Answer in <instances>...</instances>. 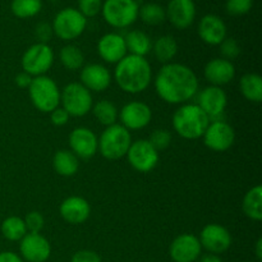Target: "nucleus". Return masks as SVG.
I'll use <instances>...</instances> for the list:
<instances>
[{
	"label": "nucleus",
	"mask_w": 262,
	"mask_h": 262,
	"mask_svg": "<svg viewBox=\"0 0 262 262\" xmlns=\"http://www.w3.org/2000/svg\"><path fill=\"white\" fill-rule=\"evenodd\" d=\"M154 55L156 60L163 64L171 63L174 56L178 53V43L173 36H160L152 45Z\"/></svg>",
	"instance_id": "27"
},
{
	"label": "nucleus",
	"mask_w": 262,
	"mask_h": 262,
	"mask_svg": "<svg viewBox=\"0 0 262 262\" xmlns=\"http://www.w3.org/2000/svg\"><path fill=\"white\" fill-rule=\"evenodd\" d=\"M23 220H25L26 228H27V233H40L45 224L42 214L38 211L28 212Z\"/></svg>",
	"instance_id": "38"
},
{
	"label": "nucleus",
	"mask_w": 262,
	"mask_h": 262,
	"mask_svg": "<svg viewBox=\"0 0 262 262\" xmlns=\"http://www.w3.org/2000/svg\"><path fill=\"white\" fill-rule=\"evenodd\" d=\"M155 90L159 97L168 104H186L199 91V79L189 67L168 63L156 74Z\"/></svg>",
	"instance_id": "1"
},
{
	"label": "nucleus",
	"mask_w": 262,
	"mask_h": 262,
	"mask_svg": "<svg viewBox=\"0 0 262 262\" xmlns=\"http://www.w3.org/2000/svg\"><path fill=\"white\" fill-rule=\"evenodd\" d=\"M220 54L223 55V59L232 61L233 59L237 58L241 54V46L235 38H225L222 43H220Z\"/></svg>",
	"instance_id": "35"
},
{
	"label": "nucleus",
	"mask_w": 262,
	"mask_h": 262,
	"mask_svg": "<svg viewBox=\"0 0 262 262\" xmlns=\"http://www.w3.org/2000/svg\"><path fill=\"white\" fill-rule=\"evenodd\" d=\"M169 22L178 30H186L196 18V5L193 0H170L165 9Z\"/></svg>",
	"instance_id": "18"
},
{
	"label": "nucleus",
	"mask_w": 262,
	"mask_h": 262,
	"mask_svg": "<svg viewBox=\"0 0 262 262\" xmlns=\"http://www.w3.org/2000/svg\"><path fill=\"white\" fill-rule=\"evenodd\" d=\"M28 94L33 106L42 113H51L60 104V90L48 76L33 77Z\"/></svg>",
	"instance_id": "5"
},
{
	"label": "nucleus",
	"mask_w": 262,
	"mask_h": 262,
	"mask_svg": "<svg viewBox=\"0 0 262 262\" xmlns=\"http://www.w3.org/2000/svg\"><path fill=\"white\" fill-rule=\"evenodd\" d=\"M102 0H78V10L86 18H92L101 12Z\"/></svg>",
	"instance_id": "37"
},
{
	"label": "nucleus",
	"mask_w": 262,
	"mask_h": 262,
	"mask_svg": "<svg viewBox=\"0 0 262 262\" xmlns=\"http://www.w3.org/2000/svg\"><path fill=\"white\" fill-rule=\"evenodd\" d=\"M205 78L211 86L222 87L233 81L235 76V67L232 61L223 58H215L207 61L204 69Z\"/></svg>",
	"instance_id": "23"
},
{
	"label": "nucleus",
	"mask_w": 262,
	"mask_h": 262,
	"mask_svg": "<svg viewBox=\"0 0 262 262\" xmlns=\"http://www.w3.org/2000/svg\"><path fill=\"white\" fill-rule=\"evenodd\" d=\"M112 83V74L102 64H87L81 71V84L90 92H102Z\"/></svg>",
	"instance_id": "21"
},
{
	"label": "nucleus",
	"mask_w": 262,
	"mask_h": 262,
	"mask_svg": "<svg viewBox=\"0 0 262 262\" xmlns=\"http://www.w3.org/2000/svg\"><path fill=\"white\" fill-rule=\"evenodd\" d=\"M148 142L159 152V151L165 150V148L169 147L171 142V135L166 129H156L151 133Z\"/></svg>",
	"instance_id": "34"
},
{
	"label": "nucleus",
	"mask_w": 262,
	"mask_h": 262,
	"mask_svg": "<svg viewBox=\"0 0 262 262\" xmlns=\"http://www.w3.org/2000/svg\"><path fill=\"white\" fill-rule=\"evenodd\" d=\"M128 163L140 173L154 170L159 163V152L152 147L148 140H137L130 143L127 155Z\"/></svg>",
	"instance_id": "10"
},
{
	"label": "nucleus",
	"mask_w": 262,
	"mask_h": 262,
	"mask_svg": "<svg viewBox=\"0 0 262 262\" xmlns=\"http://www.w3.org/2000/svg\"><path fill=\"white\" fill-rule=\"evenodd\" d=\"M35 35L36 37L38 38V42L48 43L54 35L53 27H51L50 23L40 22L37 26H36Z\"/></svg>",
	"instance_id": "39"
},
{
	"label": "nucleus",
	"mask_w": 262,
	"mask_h": 262,
	"mask_svg": "<svg viewBox=\"0 0 262 262\" xmlns=\"http://www.w3.org/2000/svg\"><path fill=\"white\" fill-rule=\"evenodd\" d=\"M32 76H30L28 73H26V72H20V73H18L17 76H15V84H17L19 89H28L31 84V82H32Z\"/></svg>",
	"instance_id": "42"
},
{
	"label": "nucleus",
	"mask_w": 262,
	"mask_h": 262,
	"mask_svg": "<svg viewBox=\"0 0 262 262\" xmlns=\"http://www.w3.org/2000/svg\"><path fill=\"white\" fill-rule=\"evenodd\" d=\"M54 51L48 43H33L23 53L22 69L32 77L45 76L46 72L53 67Z\"/></svg>",
	"instance_id": "9"
},
{
	"label": "nucleus",
	"mask_w": 262,
	"mask_h": 262,
	"mask_svg": "<svg viewBox=\"0 0 262 262\" xmlns=\"http://www.w3.org/2000/svg\"><path fill=\"white\" fill-rule=\"evenodd\" d=\"M59 59L63 67L68 71H78L83 67L84 55L81 49L76 45H67L61 48Z\"/></svg>",
	"instance_id": "29"
},
{
	"label": "nucleus",
	"mask_w": 262,
	"mask_h": 262,
	"mask_svg": "<svg viewBox=\"0 0 262 262\" xmlns=\"http://www.w3.org/2000/svg\"><path fill=\"white\" fill-rule=\"evenodd\" d=\"M200 243L209 253L219 255L232 246V235L227 228L219 224H207L200 234Z\"/></svg>",
	"instance_id": "12"
},
{
	"label": "nucleus",
	"mask_w": 262,
	"mask_h": 262,
	"mask_svg": "<svg viewBox=\"0 0 262 262\" xmlns=\"http://www.w3.org/2000/svg\"><path fill=\"white\" fill-rule=\"evenodd\" d=\"M114 78L122 91L127 94H141L151 83L152 71L145 56L125 55L117 63Z\"/></svg>",
	"instance_id": "2"
},
{
	"label": "nucleus",
	"mask_w": 262,
	"mask_h": 262,
	"mask_svg": "<svg viewBox=\"0 0 262 262\" xmlns=\"http://www.w3.org/2000/svg\"><path fill=\"white\" fill-rule=\"evenodd\" d=\"M19 251L22 260L27 262H45L51 255V246L40 233H27L20 239Z\"/></svg>",
	"instance_id": "14"
},
{
	"label": "nucleus",
	"mask_w": 262,
	"mask_h": 262,
	"mask_svg": "<svg viewBox=\"0 0 262 262\" xmlns=\"http://www.w3.org/2000/svg\"><path fill=\"white\" fill-rule=\"evenodd\" d=\"M50 2H59V0H50Z\"/></svg>",
	"instance_id": "46"
},
{
	"label": "nucleus",
	"mask_w": 262,
	"mask_h": 262,
	"mask_svg": "<svg viewBox=\"0 0 262 262\" xmlns=\"http://www.w3.org/2000/svg\"><path fill=\"white\" fill-rule=\"evenodd\" d=\"M132 143V136L122 124L106 127L99 140V151L107 160H118L127 155Z\"/></svg>",
	"instance_id": "4"
},
{
	"label": "nucleus",
	"mask_w": 262,
	"mask_h": 262,
	"mask_svg": "<svg viewBox=\"0 0 262 262\" xmlns=\"http://www.w3.org/2000/svg\"><path fill=\"white\" fill-rule=\"evenodd\" d=\"M201 251L199 237L184 233L174 238L169 247V255L174 262H194L201 256Z\"/></svg>",
	"instance_id": "13"
},
{
	"label": "nucleus",
	"mask_w": 262,
	"mask_h": 262,
	"mask_svg": "<svg viewBox=\"0 0 262 262\" xmlns=\"http://www.w3.org/2000/svg\"><path fill=\"white\" fill-rule=\"evenodd\" d=\"M210 118L197 104H183L173 114V128L186 140H197L204 136Z\"/></svg>",
	"instance_id": "3"
},
{
	"label": "nucleus",
	"mask_w": 262,
	"mask_h": 262,
	"mask_svg": "<svg viewBox=\"0 0 262 262\" xmlns=\"http://www.w3.org/2000/svg\"><path fill=\"white\" fill-rule=\"evenodd\" d=\"M0 262H23V260L17 253L5 251V252H0Z\"/></svg>",
	"instance_id": "43"
},
{
	"label": "nucleus",
	"mask_w": 262,
	"mask_h": 262,
	"mask_svg": "<svg viewBox=\"0 0 262 262\" xmlns=\"http://www.w3.org/2000/svg\"><path fill=\"white\" fill-rule=\"evenodd\" d=\"M253 0H227L225 8L227 12L232 15L247 14L252 9Z\"/></svg>",
	"instance_id": "36"
},
{
	"label": "nucleus",
	"mask_w": 262,
	"mask_h": 262,
	"mask_svg": "<svg viewBox=\"0 0 262 262\" xmlns=\"http://www.w3.org/2000/svg\"><path fill=\"white\" fill-rule=\"evenodd\" d=\"M71 262H101V257L95 251L81 250L72 256Z\"/></svg>",
	"instance_id": "40"
},
{
	"label": "nucleus",
	"mask_w": 262,
	"mask_h": 262,
	"mask_svg": "<svg viewBox=\"0 0 262 262\" xmlns=\"http://www.w3.org/2000/svg\"><path fill=\"white\" fill-rule=\"evenodd\" d=\"M54 170L61 177H72L78 171V158L69 150H59L53 158Z\"/></svg>",
	"instance_id": "25"
},
{
	"label": "nucleus",
	"mask_w": 262,
	"mask_h": 262,
	"mask_svg": "<svg viewBox=\"0 0 262 262\" xmlns=\"http://www.w3.org/2000/svg\"><path fill=\"white\" fill-rule=\"evenodd\" d=\"M199 36L207 45H220L227 38V26L215 14H206L199 23Z\"/></svg>",
	"instance_id": "22"
},
{
	"label": "nucleus",
	"mask_w": 262,
	"mask_h": 262,
	"mask_svg": "<svg viewBox=\"0 0 262 262\" xmlns=\"http://www.w3.org/2000/svg\"><path fill=\"white\" fill-rule=\"evenodd\" d=\"M125 46H127V51H129L130 55L137 56H145L152 49V42L151 38L148 37L147 33L140 30H133L128 32L124 37Z\"/></svg>",
	"instance_id": "24"
},
{
	"label": "nucleus",
	"mask_w": 262,
	"mask_h": 262,
	"mask_svg": "<svg viewBox=\"0 0 262 262\" xmlns=\"http://www.w3.org/2000/svg\"><path fill=\"white\" fill-rule=\"evenodd\" d=\"M200 262H223V261L217 255H214V253H207V255H204L201 258H200Z\"/></svg>",
	"instance_id": "44"
},
{
	"label": "nucleus",
	"mask_w": 262,
	"mask_h": 262,
	"mask_svg": "<svg viewBox=\"0 0 262 262\" xmlns=\"http://www.w3.org/2000/svg\"><path fill=\"white\" fill-rule=\"evenodd\" d=\"M92 113H94L95 118L99 120L101 124L109 125L115 124L118 119V109L115 107V105L112 101H107V100H101V101L96 102L95 105H92Z\"/></svg>",
	"instance_id": "31"
},
{
	"label": "nucleus",
	"mask_w": 262,
	"mask_h": 262,
	"mask_svg": "<svg viewBox=\"0 0 262 262\" xmlns=\"http://www.w3.org/2000/svg\"><path fill=\"white\" fill-rule=\"evenodd\" d=\"M138 17L145 22L146 25L156 26L160 25L165 20V9L156 3H146L138 10Z\"/></svg>",
	"instance_id": "33"
},
{
	"label": "nucleus",
	"mask_w": 262,
	"mask_h": 262,
	"mask_svg": "<svg viewBox=\"0 0 262 262\" xmlns=\"http://www.w3.org/2000/svg\"><path fill=\"white\" fill-rule=\"evenodd\" d=\"M243 212L247 217L255 222L262 220V187H252L243 197L242 202Z\"/></svg>",
	"instance_id": "26"
},
{
	"label": "nucleus",
	"mask_w": 262,
	"mask_h": 262,
	"mask_svg": "<svg viewBox=\"0 0 262 262\" xmlns=\"http://www.w3.org/2000/svg\"><path fill=\"white\" fill-rule=\"evenodd\" d=\"M71 151L81 159H91L99 150V140L91 129L86 127L74 128L69 135Z\"/></svg>",
	"instance_id": "17"
},
{
	"label": "nucleus",
	"mask_w": 262,
	"mask_h": 262,
	"mask_svg": "<svg viewBox=\"0 0 262 262\" xmlns=\"http://www.w3.org/2000/svg\"><path fill=\"white\" fill-rule=\"evenodd\" d=\"M10 9L17 18L35 17L42 9V0H12Z\"/></svg>",
	"instance_id": "32"
},
{
	"label": "nucleus",
	"mask_w": 262,
	"mask_h": 262,
	"mask_svg": "<svg viewBox=\"0 0 262 262\" xmlns=\"http://www.w3.org/2000/svg\"><path fill=\"white\" fill-rule=\"evenodd\" d=\"M197 105L210 118V120H217L225 112V107L228 105L227 94L223 91L222 87H205L199 94Z\"/></svg>",
	"instance_id": "15"
},
{
	"label": "nucleus",
	"mask_w": 262,
	"mask_h": 262,
	"mask_svg": "<svg viewBox=\"0 0 262 262\" xmlns=\"http://www.w3.org/2000/svg\"><path fill=\"white\" fill-rule=\"evenodd\" d=\"M239 90L243 96L258 104L262 101V78L256 73H247L241 78Z\"/></svg>",
	"instance_id": "28"
},
{
	"label": "nucleus",
	"mask_w": 262,
	"mask_h": 262,
	"mask_svg": "<svg viewBox=\"0 0 262 262\" xmlns=\"http://www.w3.org/2000/svg\"><path fill=\"white\" fill-rule=\"evenodd\" d=\"M2 234L5 239L17 242L27 234L25 220L19 216H9L2 223Z\"/></svg>",
	"instance_id": "30"
},
{
	"label": "nucleus",
	"mask_w": 262,
	"mask_h": 262,
	"mask_svg": "<svg viewBox=\"0 0 262 262\" xmlns=\"http://www.w3.org/2000/svg\"><path fill=\"white\" fill-rule=\"evenodd\" d=\"M50 119L51 123L56 127H63L68 123L69 120V114L63 109V107L58 106L56 109H54L53 112L50 113Z\"/></svg>",
	"instance_id": "41"
},
{
	"label": "nucleus",
	"mask_w": 262,
	"mask_h": 262,
	"mask_svg": "<svg viewBox=\"0 0 262 262\" xmlns=\"http://www.w3.org/2000/svg\"><path fill=\"white\" fill-rule=\"evenodd\" d=\"M202 137H204V143L210 150L215 152H224L229 150L234 143L235 132L229 123L217 119L210 122Z\"/></svg>",
	"instance_id": "11"
},
{
	"label": "nucleus",
	"mask_w": 262,
	"mask_h": 262,
	"mask_svg": "<svg viewBox=\"0 0 262 262\" xmlns=\"http://www.w3.org/2000/svg\"><path fill=\"white\" fill-rule=\"evenodd\" d=\"M140 5L136 0H105L101 13L106 23L115 28H125L138 18Z\"/></svg>",
	"instance_id": "6"
},
{
	"label": "nucleus",
	"mask_w": 262,
	"mask_h": 262,
	"mask_svg": "<svg viewBox=\"0 0 262 262\" xmlns=\"http://www.w3.org/2000/svg\"><path fill=\"white\" fill-rule=\"evenodd\" d=\"M59 212H60V216L68 224L79 225L83 224L90 217L91 206H90L89 201L83 197L71 196L61 202Z\"/></svg>",
	"instance_id": "20"
},
{
	"label": "nucleus",
	"mask_w": 262,
	"mask_h": 262,
	"mask_svg": "<svg viewBox=\"0 0 262 262\" xmlns=\"http://www.w3.org/2000/svg\"><path fill=\"white\" fill-rule=\"evenodd\" d=\"M255 253L258 261L262 260V238H258L255 246Z\"/></svg>",
	"instance_id": "45"
},
{
	"label": "nucleus",
	"mask_w": 262,
	"mask_h": 262,
	"mask_svg": "<svg viewBox=\"0 0 262 262\" xmlns=\"http://www.w3.org/2000/svg\"><path fill=\"white\" fill-rule=\"evenodd\" d=\"M60 102L69 117L77 118L89 114L94 105L91 92L78 82H72L64 87L60 91Z\"/></svg>",
	"instance_id": "7"
},
{
	"label": "nucleus",
	"mask_w": 262,
	"mask_h": 262,
	"mask_svg": "<svg viewBox=\"0 0 262 262\" xmlns=\"http://www.w3.org/2000/svg\"><path fill=\"white\" fill-rule=\"evenodd\" d=\"M151 118V107L142 101H130L120 110V122L128 130H137L147 127Z\"/></svg>",
	"instance_id": "16"
},
{
	"label": "nucleus",
	"mask_w": 262,
	"mask_h": 262,
	"mask_svg": "<svg viewBox=\"0 0 262 262\" xmlns=\"http://www.w3.org/2000/svg\"><path fill=\"white\" fill-rule=\"evenodd\" d=\"M97 53L106 63H119L127 55L124 37L119 33H106L97 42Z\"/></svg>",
	"instance_id": "19"
},
{
	"label": "nucleus",
	"mask_w": 262,
	"mask_h": 262,
	"mask_svg": "<svg viewBox=\"0 0 262 262\" xmlns=\"http://www.w3.org/2000/svg\"><path fill=\"white\" fill-rule=\"evenodd\" d=\"M87 18L76 8H64L54 17L53 27L54 35L60 40L71 41L79 37L86 30Z\"/></svg>",
	"instance_id": "8"
}]
</instances>
